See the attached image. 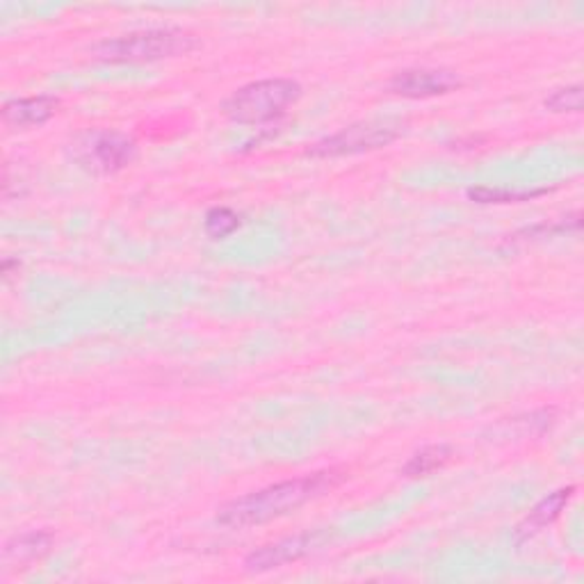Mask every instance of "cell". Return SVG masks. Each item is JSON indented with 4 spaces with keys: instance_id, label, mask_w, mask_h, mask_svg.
Returning <instances> with one entry per match:
<instances>
[{
    "instance_id": "1",
    "label": "cell",
    "mask_w": 584,
    "mask_h": 584,
    "mask_svg": "<svg viewBox=\"0 0 584 584\" xmlns=\"http://www.w3.org/2000/svg\"><path fill=\"white\" fill-rule=\"evenodd\" d=\"M343 480H345V473L336 469L304 475L298 480H285V482H279L261 491H252L242 497L231 500V503H226L220 510L218 521L226 527L261 525V523H268V521H274L290 512H295L298 507L306 505L309 500L336 489Z\"/></svg>"
},
{
    "instance_id": "2",
    "label": "cell",
    "mask_w": 584,
    "mask_h": 584,
    "mask_svg": "<svg viewBox=\"0 0 584 584\" xmlns=\"http://www.w3.org/2000/svg\"><path fill=\"white\" fill-rule=\"evenodd\" d=\"M199 41L188 30L164 28V30H142L123 34L117 39H105L92 49V56L110 64H135V62H158L192 53Z\"/></svg>"
},
{
    "instance_id": "3",
    "label": "cell",
    "mask_w": 584,
    "mask_h": 584,
    "mask_svg": "<svg viewBox=\"0 0 584 584\" xmlns=\"http://www.w3.org/2000/svg\"><path fill=\"white\" fill-rule=\"evenodd\" d=\"M302 97V85L290 78H270L249 82V85L233 92L222 110L235 123H270L288 112Z\"/></svg>"
},
{
    "instance_id": "4",
    "label": "cell",
    "mask_w": 584,
    "mask_h": 584,
    "mask_svg": "<svg viewBox=\"0 0 584 584\" xmlns=\"http://www.w3.org/2000/svg\"><path fill=\"white\" fill-rule=\"evenodd\" d=\"M71 147L75 162L94 174H117L129 167L138 153L135 142L117 131H88Z\"/></svg>"
},
{
    "instance_id": "5",
    "label": "cell",
    "mask_w": 584,
    "mask_h": 584,
    "mask_svg": "<svg viewBox=\"0 0 584 584\" xmlns=\"http://www.w3.org/2000/svg\"><path fill=\"white\" fill-rule=\"evenodd\" d=\"M402 135V123L393 121H361L352 127L339 131L336 135H329L315 142L309 149L313 158H341V155H356L365 151H377L389 147Z\"/></svg>"
},
{
    "instance_id": "6",
    "label": "cell",
    "mask_w": 584,
    "mask_h": 584,
    "mask_svg": "<svg viewBox=\"0 0 584 584\" xmlns=\"http://www.w3.org/2000/svg\"><path fill=\"white\" fill-rule=\"evenodd\" d=\"M462 88V78L450 69H406L391 78L389 92L404 99H432Z\"/></svg>"
},
{
    "instance_id": "7",
    "label": "cell",
    "mask_w": 584,
    "mask_h": 584,
    "mask_svg": "<svg viewBox=\"0 0 584 584\" xmlns=\"http://www.w3.org/2000/svg\"><path fill=\"white\" fill-rule=\"evenodd\" d=\"M318 534L304 532L298 536H288L281 541H274V544H268L259 551H254L244 560V568L249 573H263V571H272L285 564H292L302 560L304 555L311 553V548L318 544Z\"/></svg>"
},
{
    "instance_id": "8",
    "label": "cell",
    "mask_w": 584,
    "mask_h": 584,
    "mask_svg": "<svg viewBox=\"0 0 584 584\" xmlns=\"http://www.w3.org/2000/svg\"><path fill=\"white\" fill-rule=\"evenodd\" d=\"M60 108V101L53 97H32V99H17L6 103L3 121L10 129H34L47 123Z\"/></svg>"
},
{
    "instance_id": "9",
    "label": "cell",
    "mask_w": 584,
    "mask_h": 584,
    "mask_svg": "<svg viewBox=\"0 0 584 584\" xmlns=\"http://www.w3.org/2000/svg\"><path fill=\"white\" fill-rule=\"evenodd\" d=\"M573 493H575V486H566V489H560V491L551 493L548 497L541 500V503L525 516V521L514 530L516 544L518 546L525 544V541H530L534 534H538L546 525L555 523L560 518V514L564 512V507L568 505V500L573 497Z\"/></svg>"
},
{
    "instance_id": "10",
    "label": "cell",
    "mask_w": 584,
    "mask_h": 584,
    "mask_svg": "<svg viewBox=\"0 0 584 584\" xmlns=\"http://www.w3.org/2000/svg\"><path fill=\"white\" fill-rule=\"evenodd\" d=\"M53 544V534L47 530H34V532H26L21 536H14L12 541H8L6 546V562L10 566L17 568H26L28 564L37 562L44 557L51 551Z\"/></svg>"
},
{
    "instance_id": "11",
    "label": "cell",
    "mask_w": 584,
    "mask_h": 584,
    "mask_svg": "<svg viewBox=\"0 0 584 584\" xmlns=\"http://www.w3.org/2000/svg\"><path fill=\"white\" fill-rule=\"evenodd\" d=\"M452 459V447L450 445H427L423 450L415 452L402 469V475L415 480V477H427L436 471H441Z\"/></svg>"
},
{
    "instance_id": "12",
    "label": "cell",
    "mask_w": 584,
    "mask_h": 584,
    "mask_svg": "<svg viewBox=\"0 0 584 584\" xmlns=\"http://www.w3.org/2000/svg\"><path fill=\"white\" fill-rule=\"evenodd\" d=\"M240 215L233 213L231 208H224V205H218V208H211L205 215V222H203V229L208 233V238L213 240H222L231 233H235L240 229Z\"/></svg>"
},
{
    "instance_id": "13",
    "label": "cell",
    "mask_w": 584,
    "mask_h": 584,
    "mask_svg": "<svg viewBox=\"0 0 584 584\" xmlns=\"http://www.w3.org/2000/svg\"><path fill=\"white\" fill-rule=\"evenodd\" d=\"M548 190H525V192H514V190H500V188H471L469 199L477 203H516V201H530L538 194H546Z\"/></svg>"
},
{
    "instance_id": "14",
    "label": "cell",
    "mask_w": 584,
    "mask_h": 584,
    "mask_svg": "<svg viewBox=\"0 0 584 584\" xmlns=\"http://www.w3.org/2000/svg\"><path fill=\"white\" fill-rule=\"evenodd\" d=\"M544 105L553 112H580L582 110V88L580 85L562 88L553 92Z\"/></svg>"
}]
</instances>
